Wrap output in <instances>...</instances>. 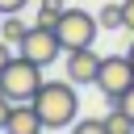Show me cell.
I'll return each mask as SVG.
<instances>
[{"label":"cell","mask_w":134,"mask_h":134,"mask_svg":"<svg viewBox=\"0 0 134 134\" xmlns=\"http://www.w3.org/2000/svg\"><path fill=\"white\" fill-rule=\"evenodd\" d=\"M34 109L42 117L46 130H67L80 117V96L71 80H42V88L34 92Z\"/></svg>","instance_id":"6da1fadb"},{"label":"cell","mask_w":134,"mask_h":134,"mask_svg":"<svg viewBox=\"0 0 134 134\" xmlns=\"http://www.w3.org/2000/svg\"><path fill=\"white\" fill-rule=\"evenodd\" d=\"M42 88V67L38 63H29V59H13L4 71H0V92L13 100V105H21V100H34V92Z\"/></svg>","instance_id":"7a4b0ae2"},{"label":"cell","mask_w":134,"mask_h":134,"mask_svg":"<svg viewBox=\"0 0 134 134\" xmlns=\"http://www.w3.org/2000/svg\"><path fill=\"white\" fill-rule=\"evenodd\" d=\"M54 34H59L63 50L92 46V42H96V34H100V21H96V13H88V8H63V17H59Z\"/></svg>","instance_id":"3957f363"},{"label":"cell","mask_w":134,"mask_h":134,"mask_svg":"<svg viewBox=\"0 0 134 134\" xmlns=\"http://www.w3.org/2000/svg\"><path fill=\"white\" fill-rule=\"evenodd\" d=\"M17 54L38 63V67H50L54 59H63V42H59V34L50 25H29V34L17 42Z\"/></svg>","instance_id":"277c9868"},{"label":"cell","mask_w":134,"mask_h":134,"mask_svg":"<svg viewBox=\"0 0 134 134\" xmlns=\"http://www.w3.org/2000/svg\"><path fill=\"white\" fill-rule=\"evenodd\" d=\"M130 84H134V67H130V59H126V54H109V59H100L96 88H100L109 100H117V96H121Z\"/></svg>","instance_id":"5b68a950"},{"label":"cell","mask_w":134,"mask_h":134,"mask_svg":"<svg viewBox=\"0 0 134 134\" xmlns=\"http://www.w3.org/2000/svg\"><path fill=\"white\" fill-rule=\"evenodd\" d=\"M63 71L67 80L80 88V84H96V71H100V54L92 46H75V50H63Z\"/></svg>","instance_id":"8992f818"},{"label":"cell","mask_w":134,"mask_h":134,"mask_svg":"<svg viewBox=\"0 0 134 134\" xmlns=\"http://www.w3.org/2000/svg\"><path fill=\"white\" fill-rule=\"evenodd\" d=\"M42 130H46V126H42V117H38L34 100H21V105H13L4 134H42Z\"/></svg>","instance_id":"52a82bcc"},{"label":"cell","mask_w":134,"mask_h":134,"mask_svg":"<svg viewBox=\"0 0 134 134\" xmlns=\"http://www.w3.org/2000/svg\"><path fill=\"white\" fill-rule=\"evenodd\" d=\"M105 130H109V134H134V117H130L121 105H109V113H105Z\"/></svg>","instance_id":"ba28073f"},{"label":"cell","mask_w":134,"mask_h":134,"mask_svg":"<svg viewBox=\"0 0 134 134\" xmlns=\"http://www.w3.org/2000/svg\"><path fill=\"white\" fill-rule=\"evenodd\" d=\"M25 34H29V25L21 21V13H8V17L0 21V38H4L8 46H17V42H21Z\"/></svg>","instance_id":"9c48e42d"},{"label":"cell","mask_w":134,"mask_h":134,"mask_svg":"<svg viewBox=\"0 0 134 134\" xmlns=\"http://www.w3.org/2000/svg\"><path fill=\"white\" fill-rule=\"evenodd\" d=\"M63 8H67L63 0H42V4H38V21H34V25H50V29H54V25H59V17H63Z\"/></svg>","instance_id":"30bf717a"},{"label":"cell","mask_w":134,"mask_h":134,"mask_svg":"<svg viewBox=\"0 0 134 134\" xmlns=\"http://www.w3.org/2000/svg\"><path fill=\"white\" fill-rule=\"evenodd\" d=\"M96 21H100V29H121V4H105L96 13Z\"/></svg>","instance_id":"8fae6325"},{"label":"cell","mask_w":134,"mask_h":134,"mask_svg":"<svg viewBox=\"0 0 134 134\" xmlns=\"http://www.w3.org/2000/svg\"><path fill=\"white\" fill-rule=\"evenodd\" d=\"M71 134H109V130H105V117H84V121L75 117L71 121Z\"/></svg>","instance_id":"7c38bea8"},{"label":"cell","mask_w":134,"mask_h":134,"mask_svg":"<svg viewBox=\"0 0 134 134\" xmlns=\"http://www.w3.org/2000/svg\"><path fill=\"white\" fill-rule=\"evenodd\" d=\"M109 105H121V109H126V113L134 117V84H130V88H126V92H121L117 100H109Z\"/></svg>","instance_id":"4fadbf2b"},{"label":"cell","mask_w":134,"mask_h":134,"mask_svg":"<svg viewBox=\"0 0 134 134\" xmlns=\"http://www.w3.org/2000/svg\"><path fill=\"white\" fill-rule=\"evenodd\" d=\"M121 29L134 34V0H121Z\"/></svg>","instance_id":"5bb4252c"},{"label":"cell","mask_w":134,"mask_h":134,"mask_svg":"<svg viewBox=\"0 0 134 134\" xmlns=\"http://www.w3.org/2000/svg\"><path fill=\"white\" fill-rule=\"evenodd\" d=\"M8 113H13V100L0 92V134H4V126H8Z\"/></svg>","instance_id":"9a60e30c"},{"label":"cell","mask_w":134,"mask_h":134,"mask_svg":"<svg viewBox=\"0 0 134 134\" xmlns=\"http://www.w3.org/2000/svg\"><path fill=\"white\" fill-rule=\"evenodd\" d=\"M29 0H0V17H8V13H21Z\"/></svg>","instance_id":"2e32d148"},{"label":"cell","mask_w":134,"mask_h":134,"mask_svg":"<svg viewBox=\"0 0 134 134\" xmlns=\"http://www.w3.org/2000/svg\"><path fill=\"white\" fill-rule=\"evenodd\" d=\"M13 59H17V54H13V46H8V42H4V38H0V71H4V67H8V63H13Z\"/></svg>","instance_id":"e0dca14e"},{"label":"cell","mask_w":134,"mask_h":134,"mask_svg":"<svg viewBox=\"0 0 134 134\" xmlns=\"http://www.w3.org/2000/svg\"><path fill=\"white\" fill-rule=\"evenodd\" d=\"M126 59H130V67H134V46H130V54H126Z\"/></svg>","instance_id":"ac0fdd59"},{"label":"cell","mask_w":134,"mask_h":134,"mask_svg":"<svg viewBox=\"0 0 134 134\" xmlns=\"http://www.w3.org/2000/svg\"><path fill=\"white\" fill-rule=\"evenodd\" d=\"M42 134H46V130H42Z\"/></svg>","instance_id":"d6986e66"}]
</instances>
